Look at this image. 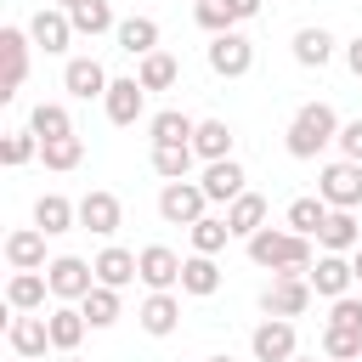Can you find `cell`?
<instances>
[{"mask_svg":"<svg viewBox=\"0 0 362 362\" xmlns=\"http://www.w3.org/2000/svg\"><path fill=\"white\" fill-rule=\"evenodd\" d=\"M243 249H249V260H255L260 272H272V277H305V272L317 266L311 238H300V232H288V226H260Z\"/></svg>","mask_w":362,"mask_h":362,"instance_id":"1","label":"cell"},{"mask_svg":"<svg viewBox=\"0 0 362 362\" xmlns=\"http://www.w3.org/2000/svg\"><path fill=\"white\" fill-rule=\"evenodd\" d=\"M334 141H339V113H334L328 102H305V107L288 119V130H283L288 158H317V153L334 147Z\"/></svg>","mask_w":362,"mask_h":362,"instance_id":"2","label":"cell"},{"mask_svg":"<svg viewBox=\"0 0 362 362\" xmlns=\"http://www.w3.org/2000/svg\"><path fill=\"white\" fill-rule=\"evenodd\" d=\"M45 283H51V300L79 305V300L96 288V266H90V260H79V255H57V260L45 266Z\"/></svg>","mask_w":362,"mask_h":362,"instance_id":"3","label":"cell"},{"mask_svg":"<svg viewBox=\"0 0 362 362\" xmlns=\"http://www.w3.org/2000/svg\"><path fill=\"white\" fill-rule=\"evenodd\" d=\"M204 57H209V74H221V79H243V74L255 68V40H249L243 28H232V34H215V40L204 45Z\"/></svg>","mask_w":362,"mask_h":362,"instance_id":"4","label":"cell"},{"mask_svg":"<svg viewBox=\"0 0 362 362\" xmlns=\"http://www.w3.org/2000/svg\"><path fill=\"white\" fill-rule=\"evenodd\" d=\"M317 198H322L328 209H356V204H362V164H351V158L322 164V175H317Z\"/></svg>","mask_w":362,"mask_h":362,"instance_id":"5","label":"cell"},{"mask_svg":"<svg viewBox=\"0 0 362 362\" xmlns=\"http://www.w3.org/2000/svg\"><path fill=\"white\" fill-rule=\"evenodd\" d=\"M204 209H209V198H204L198 181H164V187H158V215H164L170 226H198Z\"/></svg>","mask_w":362,"mask_h":362,"instance_id":"6","label":"cell"},{"mask_svg":"<svg viewBox=\"0 0 362 362\" xmlns=\"http://www.w3.org/2000/svg\"><path fill=\"white\" fill-rule=\"evenodd\" d=\"M136 266H141V283H147V294H175L181 288V255L170 249V243H147V249H136Z\"/></svg>","mask_w":362,"mask_h":362,"instance_id":"7","label":"cell"},{"mask_svg":"<svg viewBox=\"0 0 362 362\" xmlns=\"http://www.w3.org/2000/svg\"><path fill=\"white\" fill-rule=\"evenodd\" d=\"M311 300H317V294H311L305 277H272V283L260 288V311H266V317H288V322L305 317Z\"/></svg>","mask_w":362,"mask_h":362,"instance_id":"8","label":"cell"},{"mask_svg":"<svg viewBox=\"0 0 362 362\" xmlns=\"http://www.w3.org/2000/svg\"><path fill=\"white\" fill-rule=\"evenodd\" d=\"M249 351H255V362H294V356H300L294 322H288V317H266V322L249 334Z\"/></svg>","mask_w":362,"mask_h":362,"instance_id":"9","label":"cell"},{"mask_svg":"<svg viewBox=\"0 0 362 362\" xmlns=\"http://www.w3.org/2000/svg\"><path fill=\"white\" fill-rule=\"evenodd\" d=\"M28 40H34L45 57H62L68 40H74V17H68L62 6H40V11L28 17Z\"/></svg>","mask_w":362,"mask_h":362,"instance_id":"10","label":"cell"},{"mask_svg":"<svg viewBox=\"0 0 362 362\" xmlns=\"http://www.w3.org/2000/svg\"><path fill=\"white\" fill-rule=\"evenodd\" d=\"M79 226L96 232V238H113V232L124 226V204H119L107 187H90V192L79 198Z\"/></svg>","mask_w":362,"mask_h":362,"instance_id":"11","label":"cell"},{"mask_svg":"<svg viewBox=\"0 0 362 362\" xmlns=\"http://www.w3.org/2000/svg\"><path fill=\"white\" fill-rule=\"evenodd\" d=\"M305 283H311V294L339 300V294L356 288V266H351V255H317V266L305 272Z\"/></svg>","mask_w":362,"mask_h":362,"instance_id":"12","label":"cell"},{"mask_svg":"<svg viewBox=\"0 0 362 362\" xmlns=\"http://www.w3.org/2000/svg\"><path fill=\"white\" fill-rule=\"evenodd\" d=\"M102 113H107L119 130H130V124L147 113V90H141V79H136V74H130V79H113L107 96H102Z\"/></svg>","mask_w":362,"mask_h":362,"instance_id":"13","label":"cell"},{"mask_svg":"<svg viewBox=\"0 0 362 362\" xmlns=\"http://www.w3.org/2000/svg\"><path fill=\"white\" fill-rule=\"evenodd\" d=\"M6 339H11V351H17V356L40 362V356L51 351V322H45V317H34V311H17V317L6 322Z\"/></svg>","mask_w":362,"mask_h":362,"instance_id":"14","label":"cell"},{"mask_svg":"<svg viewBox=\"0 0 362 362\" xmlns=\"http://www.w3.org/2000/svg\"><path fill=\"white\" fill-rule=\"evenodd\" d=\"M28 28H17V23H6L0 28V57H6V90L0 96H17L23 90V79H28Z\"/></svg>","mask_w":362,"mask_h":362,"instance_id":"15","label":"cell"},{"mask_svg":"<svg viewBox=\"0 0 362 362\" xmlns=\"http://www.w3.org/2000/svg\"><path fill=\"white\" fill-rule=\"evenodd\" d=\"M62 85H68V96H79V102H90V96L102 102L113 79H107V68H102L96 57H68V68H62Z\"/></svg>","mask_w":362,"mask_h":362,"instance_id":"16","label":"cell"},{"mask_svg":"<svg viewBox=\"0 0 362 362\" xmlns=\"http://www.w3.org/2000/svg\"><path fill=\"white\" fill-rule=\"evenodd\" d=\"M243 181H249V175H243V164H238V158L204 164V175H198V187H204V198H209V204H232V198H243V192H249Z\"/></svg>","mask_w":362,"mask_h":362,"instance_id":"17","label":"cell"},{"mask_svg":"<svg viewBox=\"0 0 362 362\" xmlns=\"http://www.w3.org/2000/svg\"><path fill=\"white\" fill-rule=\"evenodd\" d=\"M317 249H322V255H356V249H362L356 215H351V209H328V221H322V232H317Z\"/></svg>","mask_w":362,"mask_h":362,"instance_id":"18","label":"cell"},{"mask_svg":"<svg viewBox=\"0 0 362 362\" xmlns=\"http://www.w3.org/2000/svg\"><path fill=\"white\" fill-rule=\"evenodd\" d=\"M136 322H141V334L170 339V334L181 328V300H175V294H147V300L136 305Z\"/></svg>","mask_w":362,"mask_h":362,"instance_id":"19","label":"cell"},{"mask_svg":"<svg viewBox=\"0 0 362 362\" xmlns=\"http://www.w3.org/2000/svg\"><path fill=\"white\" fill-rule=\"evenodd\" d=\"M147 136H153V147H192L198 119H192V113H181V107H164V113H153V119H147Z\"/></svg>","mask_w":362,"mask_h":362,"instance_id":"20","label":"cell"},{"mask_svg":"<svg viewBox=\"0 0 362 362\" xmlns=\"http://www.w3.org/2000/svg\"><path fill=\"white\" fill-rule=\"evenodd\" d=\"M34 226H40L45 238H62V232L79 226V204H68L62 192H40V198H34Z\"/></svg>","mask_w":362,"mask_h":362,"instance_id":"21","label":"cell"},{"mask_svg":"<svg viewBox=\"0 0 362 362\" xmlns=\"http://www.w3.org/2000/svg\"><path fill=\"white\" fill-rule=\"evenodd\" d=\"M6 260H11V272H45L51 266L45 260V232L40 226H17L6 238Z\"/></svg>","mask_w":362,"mask_h":362,"instance_id":"22","label":"cell"},{"mask_svg":"<svg viewBox=\"0 0 362 362\" xmlns=\"http://www.w3.org/2000/svg\"><path fill=\"white\" fill-rule=\"evenodd\" d=\"M90 266H96V283H107V288H124V283H136V277H141L136 249H124V243H107Z\"/></svg>","mask_w":362,"mask_h":362,"instance_id":"23","label":"cell"},{"mask_svg":"<svg viewBox=\"0 0 362 362\" xmlns=\"http://www.w3.org/2000/svg\"><path fill=\"white\" fill-rule=\"evenodd\" d=\"M45 322H51V351H62V356H74L79 351V339H85V311L79 305H51L45 311Z\"/></svg>","mask_w":362,"mask_h":362,"instance_id":"24","label":"cell"},{"mask_svg":"<svg viewBox=\"0 0 362 362\" xmlns=\"http://www.w3.org/2000/svg\"><path fill=\"white\" fill-rule=\"evenodd\" d=\"M232 147H238V136H232V124H226V119H198L192 153H198L204 164H221V158H232Z\"/></svg>","mask_w":362,"mask_h":362,"instance_id":"25","label":"cell"},{"mask_svg":"<svg viewBox=\"0 0 362 362\" xmlns=\"http://www.w3.org/2000/svg\"><path fill=\"white\" fill-rule=\"evenodd\" d=\"M266 215H272V204H266L260 192H243V198L226 204V226H232V238H243V243L266 226Z\"/></svg>","mask_w":362,"mask_h":362,"instance_id":"26","label":"cell"},{"mask_svg":"<svg viewBox=\"0 0 362 362\" xmlns=\"http://www.w3.org/2000/svg\"><path fill=\"white\" fill-rule=\"evenodd\" d=\"M113 40H119V51H130V57L141 62V57L158 51V23H153V17H119Z\"/></svg>","mask_w":362,"mask_h":362,"instance_id":"27","label":"cell"},{"mask_svg":"<svg viewBox=\"0 0 362 362\" xmlns=\"http://www.w3.org/2000/svg\"><path fill=\"white\" fill-rule=\"evenodd\" d=\"M45 294H51L45 272H11V283H6V305L11 311H45Z\"/></svg>","mask_w":362,"mask_h":362,"instance_id":"28","label":"cell"},{"mask_svg":"<svg viewBox=\"0 0 362 362\" xmlns=\"http://www.w3.org/2000/svg\"><path fill=\"white\" fill-rule=\"evenodd\" d=\"M328 57H334V34L328 28H317V23L294 28V62L300 68H328Z\"/></svg>","mask_w":362,"mask_h":362,"instance_id":"29","label":"cell"},{"mask_svg":"<svg viewBox=\"0 0 362 362\" xmlns=\"http://www.w3.org/2000/svg\"><path fill=\"white\" fill-rule=\"evenodd\" d=\"M215 288H221V266H215V255H187V266H181V294L209 300Z\"/></svg>","mask_w":362,"mask_h":362,"instance_id":"30","label":"cell"},{"mask_svg":"<svg viewBox=\"0 0 362 362\" xmlns=\"http://www.w3.org/2000/svg\"><path fill=\"white\" fill-rule=\"evenodd\" d=\"M79 311H85V322H90V328H113V322L124 317V305H119V288H107V283H96V288L79 300Z\"/></svg>","mask_w":362,"mask_h":362,"instance_id":"31","label":"cell"},{"mask_svg":"<svg viewBox=\"0 0 362 362\" xmlns=\"http://www.w3.org/2000/svg\"><path fill=\"white\" fill-rule=\"evenodd\" d=\"M136 79H141V90H170V85L181 79V62H175L170 51H153V57L136 62Z\"/></svg>","mask_w":362,"mask_h":362,"instance_id":"32","label":"cell"},{"mask_svg":"<svg viewBox=\"0 0 362 362\" xmlns=\"http://www.w3.org/2000/svg\"><path fill=\"white\" fill-rule=\"evenodd\" d=\"M28 130H34L40 147H45V141H57V136H74V119H68L62 102H40V107L28 113Z\"/></svg>","mask_w":362,"mask_h":362,"instance_id":"33","label":"cell"},{"mask_svg":"<svg viewBox=\"0 0 362 362\" xmlns=\"http://www.w3.org/2000/svg\"><path fill=\"white\" fill-rule=\"evenodd\" d=\"M68 17H74V34H90V40L119 28V17H113V6H107V0H85V6H74Z\"/></svg>","mask_w":362,"mask_h":362,"instance_id":"34","label":"cell"},{"mask_svg":"<svg viewBox=\"0 0 362 362\" xmlns=\"http://www.w3.org/2000/svg\"><path fill=\"white\" fill-rule=\"evenodd\" d=\"M192 164H198L192 147H153V175H158V181H187Z\"/></svg>","mask_w":362,"mask_h":362,"instance_id":"35","label":"cell"},{"mask_svg":"<svg viewBox=\"0 0 362 362\" xmlns=\"http://www.w3.org/2000/svg\"><path fill=\"white\" fill-rule=\"evenodd\" d=\"M187 238H192V255H221L232 226H226V215H204L198 226H187Z\"/></svg>","mask_w":362,"mask_h":362,"instance_id":"36","label":"cell"},{"mask_svg":"<svg viewBox=\"0 0 362 362\" xmlns=\"http://www.w3.org/2000/svg\"><path fill=\"white\" fill-rule=\"evenodd\" d=\"M322 221H328V204H322V198H294V204H288V232L317 238V232H322Z\"/></svg>","mask_w":362,"mask_h":362,"instance_id":"37","label":"cell"},{"mask_svg":"<svg viewBox=\"0 0 362 362\" xmlns=\"http://www.w3.org/2000/svg\"><path fill=\"white\" fill-rule=\"evenodd\" d=\"M28 158H40V136H34V130H11V136L0 141V164H6V170H23Z\"/></svg>","mask_w":362,"mask_h":362,"instance_id":"38","label":"cell"},{"mask_svg":"<svg viewBox=\"0 0 362 362\" xmlns=\"http://www.w3.org/2000/svg\"><path fill=\"white\" fill-rule=\"evenodd\" d=\"M40 158H45V170H57V175H62V170H74V164L85 158V141H79V136H57V141H45V147H40Z\"/></svg>","mask_w":362,"mask_h":362,"instance_id":"39","label":"cell"},{"mask_svg":"<svg viewBox=\"0 0 362 362\" xmlns=\"http://www.w3.org/2000/svg\"><path fill=\"white\" fill-rule=\"evenodd\" d=\"M192 17H198V28H204L209 40L238 28V17H232V6H226V0H204V6H192Z\"/></svg>","mask_w":362,"mask_h":362,"instance_id":"40","label":"cell"},{"mask_svg":"<svg viewBox=\"0 0 362 362\" xmlns=\"http://www.w3.org/2000/svg\"><path fill=\"white\" fill-rule=\"evenodd\" d=\"M322 356H328V362H362V334L322 328Z\"/></svg>","mask_w":362,"mask_h":362,"instance_id":"41","label":"cell"},{"mask_svg":"<svg viewBox=\"0 0 362 362\" xmlns=\"http://www.w3.org/2000/svg\"><path fill=\"white\" fill-rule=\"evenodd\" d=\"M328 328L362 334V300H356V294H339V300H328Z\"/></svg>","mask_w":362,"mask_h":362,"instance_id":"42","label":"cell"},{"mask_svg":"<svg viewBox=\"0 0 362 362\" xmlns=\"http://www.w3.org/2000/svg\"><path fill=\"white\" fill-rule=\"evenodd\" d=\"M339 158H351V164H362V119H351V124H339Z\"/></svg>","mask_w":362,"mask_h":362,"instance_id":"43","label":"cell"},{"mask_svg":"<svg viewBox=\"0 0 362 362\" xmlns=\"http://www.w3.org/2000/svg\"><path fill=\"white\" fill-rule=\"evenodd\" d=\"M226 6H232V17H238V23H249V17H260V0H226Z\"/></svg>","mask_w":362,"mask_h":362,"instance_id":"44","label":"cell"},{"mask_svg":"<svg viewBox=\"0 0 362 362\" xmlns=\"http://www.w3.org/2000/svg\"><path fill=\"white\" fill-rule=\"evenodd\" d=\"M345 68H351V74H356V79H362V34H356V40H351V45H345Z\"/></svg>","mask_w":362,"mask_h":362,"instance_id":"45","label":"cell"},{"mask_svg":"<svg viewBox=\"0 0 362 362\" xmlns=\"http://www.w3.org/2000/svg\"><path fill=\"white\" fill-rule=\"evenodd\" d=\"M51 6H62V11H74V6H85V0H51Z\"/></svg>","mask_w":362,"mask_h":362,"instance_id":"46","label":"cell"},{"mask_svg":"<svg viewBox=\"0 0 362 362\" xmlns=\"http://www.w3.org/2000/svg\"><path fill=\"white\" fill-rule=\"evenodd\" d=\"M351 266H356V283H362V249H356V255H351Z\"/></svg>","mask_w":362,"mask_h":362,"instance_id":"47","label":"cell"},{"mask_svg":"<svg viewBox=\"0 0 362 362\" xmlns=\"http://www.w3.org/2000/svg\"><path fill=\"white\" fill-rule=\"evenodd\" d=\"M204 362H232V356H226V351H221V356H204Z\"/></svg>","mask_w":362,"mask_h":362,"instance_id":"48","label":"cell"},{"mask_svg":"<svg viewBox=\"0 0 362 362\" xmlns=\"http://www.w3.org/2000/svg\"><path fill=\"white\" fill-rule=\"evenodd\" d=\"M294 362H317V356H294ZM322 362H328V356H322Z\"/></svg>","mask_w":362,"mask_h":362,"instance_id":"49","label":"cell"},{"mask_svg":"<svg viewBox=\"0 0 362 362\" xmlns=\"http://www.w3.org/2000/svg\"><path fill=\"white\" fill-rule=\"evenodd\" d=\"M62 362H79V356H62Z\"/></svg>","mask_w":362,"mask_h":362,"instance_id":"50","label":"cell"},{"mask_svg":"<svg viewBox=\"0 0 362 362\" xmlns=\"http://www.w3.org/2000/svg\"><path fill=\"white\" fill-rule=\"evenodd\" d=\"M192 6H204V0H192Z\"/></svg>","mask_w":362,"mask_h":362,"instance_id":"51","label":"cell"},{"mask_svg":"<svg viewBox=\"0 0 362 362\" xmlns=\"http://www.w3.org/2000/svg\"><path fill=\"white\" fill-rule=\"evenodd\" d=\"M17 362H28V356H17Z\"/></svg>","mask_w":362,"mask_h":362,"instance_id":"52","label":"cell"}]
</instances>
